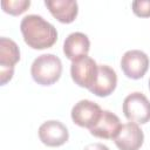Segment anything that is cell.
I'll list each match as a JSON object with an SVG mask.
<instances>
[{
	"instance_id": "cell-1",
	"label": "cell",
	"mask_w": 150,
	"mask_h": 150,
	"mask_svg": "<svg viewBox=\"0 0 150 150\" xmlns=\"http://www.w3.org/2000/svg\"><path fill=\"white\" fill-rule=\"evenodd\" d=\"M20 30L26 45L33 49L50 48L57 40L56 28L41 15H26L21 20Z\"/></svg>"
},
{
	"instance_id": "cell-2",
	"label": "cell",
	"mask_w": 150,
	"mask_h": 150,
	"mask_svg": "<svg viewBox=\"0 0 150 150\" xmlns=\"http://www.w3.org/2000/svg\"><path fill=\"white\" fill-rule=\"evenodd\" d=\"M62 74V62L54 54L38 56L30 66V75L40 86H52L59 81Z\"/></svg>"
},
{
	"instance_id": "cell-3",
	"label": "cell",
	"mask_w": 150,
	"mask_h": 150,
	"mask_svg": "<svg viewBox=\"0 0 150 150\" xmlns=\"http://www.w3.org/2000/svg\"><path fill=\"white\" fill-rule=\"evenodd\" d=\"M122 110L129 122L145 124L150 121V101L143 93L129 94L123 101Z\"/></svg>"
},
{
	"instance_id": "cell-4",
	"label": "cell",
	"mask_w": 150,
	"mask_h": 150,
	"mask_svg": "<svg viewBox=\"0 0 150 150\" xmlns=\"http://www.w3.org/2000/svg\"><path fill=\"white\" fill-rule=\"evenodd\" d=\"M20 60V49L18 45L8 38H0V82L1 86L12 80L14 67Z\"/></svg>"
},
{
	"instance_id": "cell-5",
	"label": "cell",
	"mask_w": 150,
	"mask_h": 150,
	"mask_svg": "<svg viewBox=\"0 0 150 150\" xmlns=\"http://www.w3.org/2000/svg\"><path fill=\"white\" fill-rule=\"evenodd\" d=\"M98 64L94 59L86 55L77 60L71 61L70 75L73 81L81 88L90 89L97 77Z\"/></svg>"
},
{
	"instance_id": "cell-6",
	"label": "cell",
	"mask_w": 150,
	"mask_h": 150,
	"mask_svg": "<svg viewBox=\"0 0 150 150\" xmlns=\"http://www.w3.org/2000/svg\"><path fill=\"white\" fill-rule=\"evenodd\" d=\"M149 68L148 55L139 49H131L123 54L121 59V69L124 75L132 80L142 79Z\"/></svg>"
},
{
	"instance_id": "cell-7",
	"label": "cell",
	"mask_w": 150,
	"mask_h": 150,
	"mask_svg": "<svg viewBox=\"0 0 150 150\" xmlns=\"http://www.w3.org/2000/svg\"><path fill=\"white\" fill-rule=\"evenodd\" d=\"M102 111L97 103L90 100H81L71 108L70 116L76 125L90 129L98 122Z\"/></svg>"
},
{
	"instance_id": "cell-8",
	"label": "cell",
	"mask_w": 150,
	"mask_h": 150,
	"mask_svg": "<svg viewBox=\"0 0 150 150\" xmlns=\"http://www.w3.org/2000/svg\"><path fill=\"white\" fill-rule=\"evenodd\" d=\"M39 138L47 146H61L69 138L67 127L56 120L43 122L39 128Z\"/></svg>"
},
{
	"instance_id": "cell-9",
	"label": "cell",
	"mask_w": 150,
	"mask_h": 150,
	"mask_svg": "<svg viewBox=\"0 0 150 150\" xmlns=\"http://www.w3.org/2000/svg\"><path fill=\"white\" fill-rule=\"evenodd\" d=\"M114 142L120 150H138L143 145L144 134L137 123L128 122L122 125Z\"/></svg>"
},
{
	"instance_id": "cell-10",
	"label": "cell",
	"mask_w": 150,
	"mask_h": 150,
	"mask_svg": "<svg viewBox=\"0 0 150 150\" xmlns=\"http://www.w3.org/2000/svg\"><path fill=\"white\" fill-rule=\"evenodd\" d=\"M122 125L123 124L121 123L117 115L109 110H103L98 122L93 128H90L89 131L97 138L114 139L118 135Z\"/></svg>"
},
{
	"instance_id": "cell-11",
	"label": "cell",
	"mask_w": 150,
	"mask_h": 150,
	"mask_svg": "<svg viewBox=\"0 0 150 150\" xmlns=\"http://www.w3.org/2000/svg\"><path fill=\"white\" fill-rule=\"evenodd\" d=\"M117 86V75L116 71L107 66V64H98V73L94 86L89 89L90 93L98 97H107L116 89Z\"/></svg>"
},
{
	"instance_id": "cell-12",
	"label": "cell",
	"mask_w": 150,
	"mask_h": 150,
	"mask_svg": "<svg viewBox=\"0 0 150 150\" xmlns=\"http://www.w3.org/2000/svg\"><path fill=\"white\" fill-rule=\"evenodd\" d=\"M90 49L89 38L81 32L70 33L63 42V53L70 61L88 55Z\"/></svg>"
},
{
	"instance_id": "cell-13",
	"label": "cell",
	"mask_w": 150,
	"mask_h": 150,
	"mask_svg": "<svg viewBox=\"0 0 150 150\" xmlns=\"http://www.w3.org/2000/svg\"><path fill=\"white\" fill-rule=\"evenodd\" d=\"M45 5L61 23H71L79 13V5L74 0H46Z\"/></svg>"
},
{
	"instance_id": "cell-14",
	"label": "cell",
	"mask_w": 150,
	"mask_h": 150,
	"mask_svg": "<svg viewBox=\"0 0 150 150\" xmlns=\"http://www.w3.org/2000/svg\"><path fill=\"white\" fill-rule=\"evenodd\" d=\"M30 6L29 0H4L1 1V7L5 13L11 15H20L25 13Z\"/></svg>"
},
{
	"instance_id": "cell-15",
	"label": "cell",
	"mask_w": 150,
	"mask_h": 150,
	"mask_svg": "<svg viewBox=\"0 0 150 150\" xmlns=\"http://www.w3.org/2000/svg\"><path fill=\"white\" fill-rule=\"evenodd\" d=\"M131 8L135 15L139 18L150 16V0H137L131 4Z\"/></svg>"
},
{
	"instance_id": "cell-16",
	"label": "cell",
	"mask_w": 150,
	"mask_h": 150,
	"mask_svg": "<svg viewBox=\"0 0 150 150\" xmlns=\"http://www.w3.org/2000/svg\"><path fill=\"white\" fill-rule=\"evenodd\" d=\"M84 150H110V149L102 143H91V144L86 145Z\"/></svg>"
},
{
	"instance_id": "cell-17",
	"label": "cell",
	"mask_w": 150,
	"mask_h": 150,
	"mask_svg": "<svg viewBox=\"0 0 150 150\" xmlns=\"http://www.w3.org/2000/svg\"><path fill=\"white\" fill-rule=\"evenodd\" d=\"M149 89H150V79H149Z\"/></svg>"
}]
</instances>
